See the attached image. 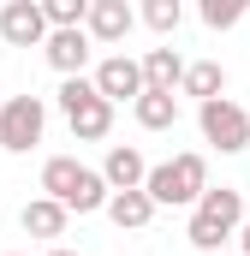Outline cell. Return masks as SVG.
I'll return each mask as SVG.
<instances>
[{"mask_svg": "<svg viewBox=\"0 0 250 256\" xmlns=\"http://www.w3.org/2000/svg\"><path fill=\"white\" fill-rule=\"evenodd\" d=\"M155 208H161V202L143 191V185H137V191H114V196H108V220H114L120 232H137V226H149V220H155Z\"/></svg>", "mask_w": 250, "mask_h": 256, "instance_id": "cell-13", "label": "cell"}, {"mask_svg": "<svg viewBox=\"0 0 250 256\" xmlns=\"http://www.w3.org/2000/svg\"><path fill=\"white\" fill-rule=\"evenodd\" d=\"M131 24H137L131 0H96V6H90V18H84V30H90L96 42H108V48L131 36Z\"/></svg>", "mask_w": 250, "mask_h": 256, "instance_id": "cell-11", "label": "cell"}, {"mask_svg": "<svg viewBox=\"0 0 250 256\" xmlns=\"http://www.w3.org/2000/svg\"><path fill=\"white\" fill-rule=\"evenodd\" d=\"M0 6H6V0H0Z\"/></svg>", "mask_w": 250, "mask_h": 256, "instance_id": "cell-23", "label": "cell"}, {"mask_svg": "<svg viewBox=\"0 0 250 256\" xmlns=\"http://www.w3.org/2000/svg\"><path fill=\"white\" fill-rule=\"evenodd\" d=\"M102 179H108L114 191H137V185L149 179L143 149H137V143H114V149H108V161H102Z\"/></svg>", "mask_w": 250, "mask_h": 256, "instance_id": "cell-12", "label": "cell"}, {"mask_svg": "<svg viewBox=\"0 0 250 256\" xmlns=\"http://www.w3.org/2000/svg\"><path fill=\"white\" fill-rule=\"evenodd\" d=\"M48 256H84V250H66V244H54V250H48Z\"/></svg>", "mask_w": 250, "mask_h": 256, "instance_id": "cell-21", "label": "cell"}, {"mask_svg": "<svg viewBox=\"0 0 250 256\" xmlns=\"http://www.w3.org/2000/svg\"><path fill=\"white\" fill-rule=\"evenodd\" d=\"M42 191L60 196L72 214H96V208H108L114 185H108L96 167H84L78 155H48V161H42Z\"/></svg>", "mask_w": 250, "mask_h": 256, "instance_id": "cell-2", "label": "cell"}, {"mask_svg": "<svg viewBox=\"0 0 250 256\" xmlns=\"http://www.w3.org/2000/svg\"><path fill=\"white\" fill-rule=\"evenodd\" d=\"M238 256H244V250H238Z\"/></svg>", "mask_w": 250, "mask_h": 256, "instance_id": "cell-24", "label": "cell"}, {"mask_svg": "<svg viewBox=\"0 0 250 256\" xmlns=\"http://www.w3.org/2000/svg\"><path fill=\"white\" fill-rule=\"evenodd\" d=\"M6 256H24V250H6Z\"/></svg>", "mask_w": 250, "mask_h": 256, "instance_id": "cell-22", "label": "cell"}, {"mask_svg": "<svg viewBox=\"0 0 250 256\" xmlns=\"http://www.w3.org/2000/svg\"><path fill=\"white\" fill-rule=\"evenodd\" d=\"M143 191L155 196L161 208H185L196 196L208 191V161L185 149V155H173V161H161V167H149V179H143Z\"/></svg>", "mask_w": 250, "mask_h": 256, "instance_id": "cell-4", "label": "cell"}, {"mask_svg": "<svg viewBox=\"0 0 250 256\" xmlns=\"http://www.w3.org/2000/svg\"><path fill=\"white\" fill-rule=\"evenodd\" d=\"M48 131V102L42 96H12L0 108V149L6 155H30Z\"/></svg>", "mask_w": 250, "mask_h": 256, "instance_id": "cell-6", "label": "cell"}, {"mask_svg": "<svg viewBox=\"0 0 250 256\" xmlns=\"http://www.w3.org/2000/svg\"><path fill=\"white\" fill-rule=\"evenodd\" d=\"M96 90L120 108V102H137L143 90H149V78H143V60H131V54H108V60L96 66Z\"/></svg>", "mask_w": 250, "mask_h": 256, "instance_id": "cell-9", "label": "cell"}, {"mask_svg": "<svg viewBox=\"0 0 250 256\" xmlns=\"http://www.w3.org/2000/svg\"><path fill=\"white\" fill-rule=\"evenodd\" d=\"M90 6L96 0H42V12H48V24L60 30V24H84L90 18Z\"/></svg>", "mask_w": 250, "mask_h": 256, "instance_id": "cell-19", "label": "cell"}, {"mask_svg": "<svg viewBox=\"0 0 250 256\" xmlns=\"http://www.w3.org/2000/svg\"><path fill=\"white\" fill-rule=\"evenodd\" d=\"M185 96H196V102H208V96H226V66L220 60H196L185 66V84H179Z\"/></svg>", "mask_w": 250, "mask_h": 256, "instance_id": "cell-16", "label": "cell"}, {"mask_svg": "<svg viewBox=\"0 0 250 256\" xmlns=\"http://www.w3.org/2000/svg\"><path fill=\"white\" fill-rule=\"evenodd\" d=\"M238 226H244V191H232V185H208V191L190 202V226H185V244L196 250L220 256L226 238H238Z\"/></svg>", "mask_w": 250, "mask_h": 256, "instance_id": "cell-1", "label": "cell"}, {"mask_svg": "<svg viewBox=\"0 0 250 256\" xmlns=\"http://www.w3.org/2000/svg\"><path fill=\"white\" fill-rule=\"evenodd\" d=\"M54 102H60V114H66V126H72L78 143H102V137L114 131V102H108V96L96 90V78H84V72L66 78Z\"/></svg>", "mask_w": 250, "mask_h": 256, "instance_id": "cell-3", "label": "cell"}, {"mask_svg": "<svg viewBox=\"0 0 250 256\" xmlns=\"http://www.w3.org/2000/svg\"><path fill=\"white\" fill-rule=\"evenodd\" d=\"M66 220H72V208H66L60 196H30L24 202V214H18V226L30 232V238H66Z\"/></svg>", "mask_w": 250, "mask_h": 256, "instance_id": "cell-10", "label": "cell"}, {"mask_svg": "<svg viewBox=\"0 0 250 256\" xmlns=\"http://www.w3.org/2000/svg\"><path fill=\"white\" fill-rule=\"evenodd\" d=\"M143 78H149V90H179V84H185L179 48H149V54H143Z\"/></svg>", "mask_w": 250, "mask_h": 256, "instance_id": "cell-15", "label": "cell"}, {"mask_svg": "<svg viewBox=\"0 0 250 256\" xmlns=\"http://www.w3.org/2000/svg\"><path fill=\"white\" fill-rule=\"evenodd\" d=\"M244 12H250V0H196V18L208 30H238Z\"/></svg>", "mask_w": 250, "mask_h": 256, "instance_id": "cell-17", "label": "cell"}, {"mask_svg": "<svg viewBox=\"0 0 250 256\" xmlns=\"http://www.w3.org/2000/svg\"><path fill=\"white\" fill-rule=\"evenodd\" d=\"M196 126H202V143H214L220 155L250 149V114L232 102V96H208V102H196Z\"/></svg>", "mask_w": 250, "mask_h": 256, "instance_id": "cell-5", "label": "cell"}, {"mask_svg": "<svg viewBox=\"0 0 250 256\" xmlns=\"http://www.w3.org/2000/svg\"><path fill=\"white\" fill-rule=\"evenodd\" d=\"M48 12H42V0H6L0 6V36L12 42V48H42L48 42Z\"/></svg>", "mask_w": 250, "mask_h": 256, "instance_id": "cell-7", "label": "cell"}, {"mask_svg": "<svg viewBox=\"0 0 250 256\" xmlns=\"http://www.w3.org/2000/svg\"><path fill=\"white\" fill-rule=\"evenodd\" d=\"M131 120L143 131H173L179 126V96H173V90H143V96L131 102Z\"/></svg>", "mask_w": 250, "mask_h": 256, "instance_id": "cell-14", "label": "cell"}, {"mask_svg": "<svg viewBox=\"0 0 250 256\" xmlns=\"http://www.w3.org/2000/svg\"><path fill=\"white\" fill-rule=\"evenodd\" d=\"M238 244H244V256H250V220H244V226H238Z\"/></svg>", "mask_w": 250, "mask_h": 256, "instance_id": "cell-20", "label": "cell"}, {"mask_svg": "<svg viewBox=\"0 0 250 256\" xmlns=\"http://www.w3.org/2000/svg\"><path fill=\"white\" fill-rule=\"evenodd\" d=\"M155 36H173L179 24H185V0H143V12H137Z\"/></svg>", "mask_w": 250, "mask_h": 256, "instance_id": "cell-18", "label": "cell"}, {"mask_svg": "<svg viewBox=\"0 0 250 256\" xmlns=\"http://www.w3.org/2000/svg\"><path fill=\"white\" fill-rule=\"evenodd\" d=\"M90 48H96V36H90L84 24H60V30H48V42H42V60L54 66L60 78H78V72L90 66Z\"/></svg>", "mask_w": 250, "mask_h": 256, "instance_id": "cell-8", "label": "cell"}]
</instances>
